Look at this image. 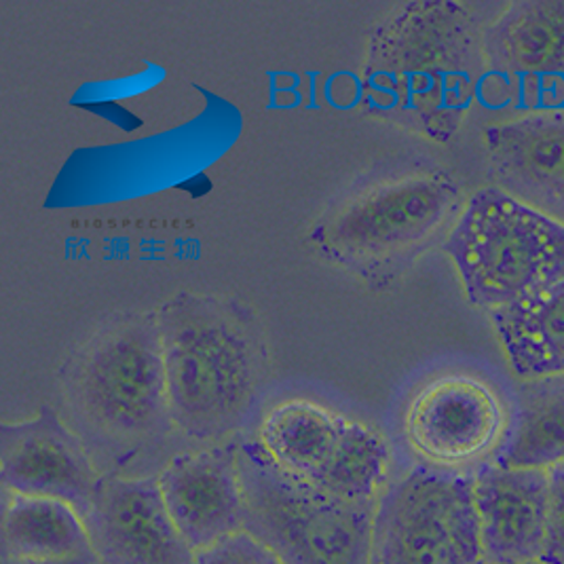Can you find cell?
Returning a JSON list of instances; mask_svg holds the SVG:
<instances>
[{"instance_id": "6da1fadb", "label": "cell", "mask_w": 564, "mask_h": 564, "mask_svg": "<svg viewBox=\"0 0 564 564\" xmlns=\"http://www.w3.org/2000/svg\"><path fill=\"white\" fill-rule=\"evenodd\" d=\"M57 386L64 421L104 476H159L193 448L170 411L156 313L108 317L64 361Z\"/></svg>"}, {"instance_id": "7a4b0ae2", "label": "cell", "mask_w": 564, "mask_h": 564, "mask_svg": "<svg viewBox=\"0 0 564 564\" xmlns=\"http://www.w3.org/2000/svg\"><path fill=\"white\" fill-rule=\"evenodd\" d=\"M487 4L414 0L370 36L361 66V106L379 121L437 144L451 142L487 80Z\"/></svg>"}, {"instance_id": "3957f363", "label": "cell", "mask_w": 564, "mask_h": 564, "mask_svg": "<svg viewBox=\"0 0 564 564\" xmlns=\"http://www.w3.org/2000/svg\"><path fill=\"white\" fill-rule=\"evenodd\" d=\"M154 313L180 436L193 448L246 436L269 381V351L254 313L193 292H180Z\"/></svg>"}, {"instance_id": "277c9868", "label": "cell", "mask_w": 564, "mask_h": 564, "mask_svg": "<svg viewBox=\"0 0 564 564\" xmlns=\"http://www.w3.org/2000/svg\"><path fill=\"white\" fill-rule=\"evenodd\" d=\"M462 186L442 170H406L354 186L311 231L317 254L368 285L402 278L462 216Z\"/></svg>"}, {"instance_id": "5b68a950", "label": "cell", "mask_w": 564, "mask_h": 564, "mask_svg": "<svg viewBox=\"0 0 564 564\" xmlns=\"http://www.w3.org/2000/svg\"><path fill=\"white\" fill-rule=\"evenodd\" d=\"M442 250L487 313L564 282V223L492 184L465 202Z\"/></svg>"}, {"instance_id": "8992f818", "label": "cell", "mask_w": 564, "mask_h": 564, "mask_svg": "<svg viewBox=\"0 0 564 564\" xmlns=\"http://www.w3.org/2000/svg\"><path fill=\"white\" fill-rule=\"evenodd\" d=\"M248 437L292 482L356 506H377L391 482V446L370 425L311 400H283Z\"/></svg>"}, {"instance_id": "52a82bcc", "label": "cell", "mask_w": 564, "mask_h": 564, "mask_svg": "<svg viewBox=\"0 0 564 564\" xmlns=\"http://www.w3.org/2000/svg\"><path fill=\"white\" fill-rule=\"evenodd\" d=\"M243 531L282 564H370L377 506L345 503L292 482L248 436L237 440Z\"/></svg>"}, {"instance_id": "ba28073f", "label": "cell", "mask_w": 564, "mask_h": 564, "mask_svg": "<svg viewBox=\"0 0 564 564\" xmlns=\"http://www.w3.org/2000/svg\"><path fill=\"white\" fill-rule=\"evenodd\" d=\"M513 430V400L482 377L451 372L416 387L395 419L409 469L474 480L501 465Z\"/></svg>"}, {"instance_id": "9c48e42d", "label": "cell", "mask_w": 564, "mask_h": 564, "mask_svg": "<svg viewBox=\"0 0 564 564\" xmlns=\"http://www.w3.org/2000/svg\"><path fill=\"white\" fill-rule=\"evenodd\" d=\"M370 564H485L474 480L406 469L375 513Z\"/></svg>"}, {"instance_id": "30bf717a", "label": "cell", "mask_w": 564, "mask_h": 564, "mask_svg": "<svg viewBox=\"0 0 564 564\" xmlns=\"http://www.w3.org/2000/svg\"><path fill=\"white\" fill-rule=\"evenodd\" d=\"M485 62L518 117L564 112V0L503 4L485 30Z\"/></svg>"}, {"instance_id": "8fae6325", "label": "cell", "mask_w": 564, "mask_h": 564, "mask_svg": "<svg viewBox=\"0 0 564 564\" xmlns=\"http://www.w3.org/2000/svg\"><path fill=\"white\" fill-rule=\"evenodd\" d=\"M102 478L83 440L50 406L0 425L2 490L68 503L85 520Z\"/></svg>"}, {"instance_id": "7c38bea8", "label": "cell", "mask_w": 564, "mask_h": 564, "mask_svg": "<svg viewBox=\"0 0 564 564\" xmlns=\"http://www.w3.org/2000/svg\"><path fill=\"white\" fill-rule=\"evenodd\" d=\"M85 527L100 564H197L156 476H104Z\"/></svg>"}, {"instance_id": "4fadbf2b", "label": "cell", "mask_w": 564, "mask_h": 564, "mask_svg": "<svg viewBox=\"0 0 564 564\" xmlns=\"http://www.w3.org/2000/svg\"><path fill=\"white\" fill-rule=\"evenodd\" d=\"M156 480L167 512L195 554L243 531L237 440L180 453Z\"/></svg>"}, {"instance_id": "5bb4252c", "label": "cell", "mask_w": 564, "mask_h": 564, "mask_svg": "<svg viewBox=\"0 0 564 564\" xmlns=\"http://www.w3.org/2000/svg\"><path fill=\"white\" fill-rule=\"evenodd\" d=\"M485 147L492 186L564 223V112L495 123Z\"/></svg>"}, {"instance_id": "9a60e30c", "label": "cell", "mask_w": 564, "mask_h": 564, "mask_svg": "<svg viewBox=\"0 0 564 564\" xmlns=\"http://www.w3.org/2000/svg\"><path fill=\"white\" fill-rule=\"evenodd\" d=\"M474 510L485 564L541 561L547 524V471L495 465L474 478Z\"/></svg>"}, {"instance_id": "2e32d148", "label": "cell", "mask_w": 564, "mask_h": 564, "mask_svg": "<svg viewBox=\"0 0 564 564\" xmlns=\"http://www.w3.org/2000/svg\"><path fill=\"white\" fill-rule=\"evenodd\" d=\"M2 554L9 564H100L75 508L7 490H2Z\"/></svg>"}, {"instance_id": "e0dca14e", "label": "cell", "mask_w": 564, "mask_h": 564, "mask_svg": "<svg viewBox=\"0 0 564 564\" xmlns=\"http://www.w3.org/2000/svg\"><path fill=\"white\" fill-rule=\"evenodd\" d=\"M488 317L518 379L564 377V282Z\"/></svg>"}, {"instance_id": "ac0fdd59", "label": "cell", "mask_w": 564, "mask_h": 564, "mask_svg": "<svg viewBox=\"0 0 564 564\" xmlns=\"http://www.w3.org/2000/svg\"><path fill=\"white\" fill-rule=\"evenodd\" d=\"M513 400V430L501 465L547 469L564 459V377L522 381Z\"/></svg>"}, {"instance_id": "d6986e66", "label": "cell", "mask_w": 564, "mask_h": 564, "mask_svg": "<svg viewBox=\"0 0 564 564\" xmlns=\"http://www.w3.org/2000/svg\"><path fill=\"white\" fill-rule=\"evenodd\" d=\"M547 471V524L541 564H564V459Z\"/></svg>"}, {"instance_id": "ffe728a7", "label": "cell", "mask_w": 564, "mask_h": 564, "mask_svg": "<svg viewBox=\"0 0 564 564\" xmlns=\"http://www.w3.org/2000/svg\"><path fill=\"white\" fill-rule=\"evenodd\" d=\"M197 564H282L262 543L241 531L206 552L197 554Z\"/></svg>"}, {"instance_id": "44dd1931", "label": "cell", "mask_w": 564, "mask_h": 564, "mask_svg": "<svg viewBox=\"0 0 564 564\" xmlns=\"http://www.w3.org/2000/svg\"><path fill=\"white\" fill-rule=\"evenodd\" d=\"M533 564H541V563H533Z\"/></svg>"}]
</instances>
